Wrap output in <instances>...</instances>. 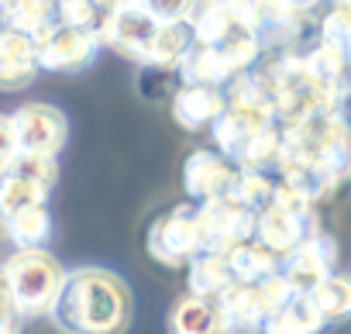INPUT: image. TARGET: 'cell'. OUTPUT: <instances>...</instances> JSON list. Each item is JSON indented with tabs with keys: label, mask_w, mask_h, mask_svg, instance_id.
<instances>
[{
	"label": "cell",
	"mask_w": 351,
	"mask_h": 334,
	"mask_svg": "<svg viewBox=\"0 0 351 334\" xmlns=\"http://www.w3.org/2000/svg\"><path fill=\"white\" fill-rule=\"evenodd\" d=\"M49 317L62 334H124L134 317V296L114 269L80 265L69 269Z\"/></svg>",
	"instance_id": "obj_1"
},
{
	"label": "cell",
	"mask_w": 351,
	"mask_h": 334,
	"mask_svg": "<svg viewBox=\"0 0 351 334\" xmlns=\"http://www.w3.org/2000/svg\"><path fill=\"white\" fill-rule=\"evenodd\" d=\"M4 269L11 276L14 303L25 320L32 317H49L62 286H66V269L49 248H14L4 259Z\"/></svg>",
	"instance_id": "obj_2"
},
{
	"label": "cell",
	"mask_w": 351,
	"mask_h": 334,
	"mask_svg": "<svg viewBox=\"0 0 351 334\" xmlns=\"http://www.w3.org/2000/svg\"><path fill=\"white\" fill-rule=\"evenodd\" d=\"M200 252H204V235L197 221V204L172 207L148 228V255L165 269H190V262Z\"/></svg>",
	"instance_id": "obj_3"
},
{
	"label": "cell",
	"mask_w": 351,
	"mask_h": 334,
	"mask_svg": "<svg viewBox=\"0 0 351 334\" xmlns=\"http://www.w3.org/2000/svg\"><path fill=\"white\" fill-rule=\"evenodd\" d=\"M197 221H200V235H204V252L231 255L238 245L255 241L258 217L248 207H241L234 197H224V200H214V204H200L197 207Z\"/></svg>",
	"instance_id": "obj_4"
},
{
	"label": "cell",
	"mask_w": 351,
	"mask_h": 334,
	"mask_svg": "<svg viewBox=\"0 0 351 334\" xmlns=\"http://www.w3.org/2000/svg\"><path fill=\"white\" fill-rule=\"evenodd\" d=\"M14 134H18V148L21 152H32V155H59L66 148V138H69V121L66 114L56 107V104H45V100H32V104H21L14 114Z\"/></svg>",
	"instance_id": "obj_5"
},
{
	"label": "cell",
	"mask_w": 351,
	"mask_h": 334,
	"mask_svg": "<svg viewBox=\"0 0 351 334\" xmlns=\"http://www.w3.org/2000/svg\"><path fill=\"white\" fill-rule=\"evenodd\" d=\"M234 180H238V165H234L231 158H224L221 152L197 148V152H190L186 162H183V190H186V197H190L197 207L231 197Z\"/></svg>",
	"instance_id": "obj_6"
},
{
	"label": "cell",
	"mask_w": 351,
	"mask_h": 334,
	"mask_svg": "<svg viewBox=\"0 0 351 334\" xmlns=\"http://www.w3.org/2000/svg\"><path fill=\"white\" fill-rule=\"evenodd\" d=\"M35 45H38V66L49 73H80L104 49L97 32H80L66 25H56L52 32L35 38Z\"/></svg>",
	"instance_id": "obj_7"
},
{
	"label": "cell",
	"mask_w": 351,
	"mask_h": 334,
	"mask_svg": "<svg viewBox=\"0 0 351 334\" xmlns=\"http://www.w3.org/2000/svg\"><path fill=\"white\" fill-rule=\"evenodd\" d=\"M334 262H337V241L327 231H317L289 259H282V276L296 296H310L324 279L334 276Z\"/></svg>",
	"instance_id": "obj_8"
},
{
	"label": "cell",
	"mask_w": 351,
	"mask_h": 334,
	"mask_svg": "<svg viewBox=\"0 0 351 334\" xmlns=\"http://www.w3.org/2000/svg\"><path fill=\"white\" fill-rule=\"evenodd\" d=\"M155 32H158V21H155L145 8L134 4V8H128V11H121V14L104 18L100 28H97V38H100V45H107V49H114V52L134 59L138 66H145Z\"/></svg>",
	"instance_id": "obj_9"
},
{
	"label": "cell",
	"mask_w": 351,
	"mask_h": 334,
	"mask_svg": "<svg viewBox=\"0 0 351 334\" xmlns=\"http://www.w3.org/2000/svg\"><path fill=\"white\" fill-rule=\"evenodd\" d=\"M320 224H317V214L313 217H293L279 207H269L258 214V224H255V241H262L265 248H272L279 259H289L310 235H317Z\"/></svg>",
	"instance_id": "obj_10"
},
{
	"label": "cell",
	"mask_w": 351,
	"mask_h": 334,
	"mask_svg": "<svg viewBox=\"0 0 351 334\" xmlns=\"http://www.w3.org/2000/svg\"><path fill=\"white\" fill-rule=\"evenodd\" d=\"M38 45L32 35L0 25V90H25L38 76Z\"/></svg>",
	"instance_id": "obj_11"
},
{
	"label": "cell",
	"mask_w": 351,
	"mask_h": 334,
	"mask_svg": "<svg viewBox=\"0 0 351 334\" xmlns=\"http://www.w3.org/2000/svg\"><path fill=\"white\" fill-rule=\"evenodd\" d=\"M228 110V93L221 86H176L172 93V117L186 131H200V128H214L221 121V114Z\"/></svg>",
	"instance_id": "obj_12"
},
{
	"label": "cell",
	"mask_w": 351,
	"mask_h": 334,
	"mask_svg": "<svg viewBox=\"0 0 351 334\" xmlns=\"http://www.w3.org/2000/svg\"><path fill=\"white\" fill-rule=\"evenodd\" d=\"M169 334H228L221 303L193 293L180 296L169 310Z\"/></svg>",
	"instance_id": "obj_13"
},
{
	"label": "cell",
	"mask_w": 351,
	"mask_h": 334,
	"mask_svg": "<svg viewBox=\"0 0 351 334\" xmlns=\"http://www.w3.org/2000/svg\"><path fill=\"white\" fill-rule=\"evenodd\" d=\"M221 310H224V327L228 334H265V307L258 300V289L255 286H231L221 300Z\"/></svg>",
	"instance_id": "obj_14"
},
{
	"label": "cell",
	"mask_w": 351,
	"mask_h": 334,
	"mask_svg": "<svg viewBox=\"0 0 351 334\" xmlns=\"http://www.w3.org/2000/svg\"><path fill=\"white\" fill-rule=\"evenodd\" d=\"M193 45H197V32H193L190 21L158 25L145 66H155V69H165V73H180V66H183V59L193 52Z\"/></svg>",
	"instance_id": "obj_15"
},
{
	"label": "cell",
	"mask_w": 351,
	"mask_h": 334,
	"mask_svg": "<svg viewBox=\"0 0 351 334\" xmlns=\"http://www.w3.org/2000/svg\"><path fill=\"white\" fill-rule=\"evenodd\" d=\"M186 286H190L193 296H204V300L221 303L224 293H228L231 286H238V279H234V272H231L228 255L200 252V255L190 262V269H186Z\"/></svg>",
	"instance_id": "obj_16"
},
{
	"label": "cell",
	"mask_w": 351,
	"mask_h": 334,
	"mask_svg": "<svg viewBox=\"0 0 351 334\" xmlns=\"http://www.w3.org/2000/svg\"><path fill=\"white\" fill-rule=\"evenodd\" d=\"M180 80L183 86H228L234 80V69L228 66V59L214 49V45H193V52L183 59L180 66Z\"/></svg>",
	"instance_id": "obj_17"
},
{
	"label": "cell",
	"mask_w": 351,
	"mask_h": 334,
	"mask_svg": "<svg viewBox=\"0 0 351 334\" xmlns=\"http://www.w3.org/2000/svg\"><path fill=\"white\" fill-rule=\"evenodd\" d=\"M228 262H231L234 279L245 283V286H258V283H265V279H272V276L282 272V259H279L272 248H265L262 241H245V245H238V248L228 255Z\"/></svg>",
	"instance_id": "obj_18"
},
{
	"label": "cell",
	"mask_w": 351,
	"mask_h": 334,
	"mask_svg": "<svg viewBox=\"0 0 351 334\" xmlns=\"http://www.w3.org/2000/svg\"><path fill=\"white\" fill-rule=\"evenodd\" d=\"M303 59H306V69L313 73L317 83H324V86H330V90L351 86V66H348L344 45L327 42V38H317V42L303 52Z\"/></svg>",
	"instance_id": "obj_19"
},
{
	"label": "cell",
	"mask_w": 351,
	"mask_h": 334,
	"mask_svg": "<svg viewBox=\"0 0 351 334\" xmlns=\"http://www.w3.org/2000/svg\"><path fill=\"white\" fill-rule=\"evenodd\" d=\"M327 327L313 296H293L279 313L265 320V334H320Z\"/></svg>",
	"instance_id": "obj_20"
},
{
	"label": "cell",
	"mask_w": 351,
	"mask_h": 334,
	"mask_svg": "<svg viewBox=\"0 0 351 334\" xmlns=\"http://www.w3.org/2000/svg\"><path fill=\"white\" fill-rule=\"evenodd\" d=\"M0 228H4L14 248H45L52 238V214L49 207H32L11 217H0Z\"/></svg>",
	"instance_id": "obj_21"
},
{
	"label": "cell",
	"mask_w": 351,
	"mask_h": 334,
	"mask_svg": "<svg viewBox=\"0 0 351 334\" xmlns=\"http://www.w3.org/2000/svg\"><path fill=\"white\" fill-rule=\"evenodd\" d=\"M4 28L25 32L32 38H42L59 25V0H14V8L0 18Z\"/></svg>",
	"instance_id": "obj_22"
},
{
	"label": "cell",
	"mask_w": 351,
	"mask_h": 334,
	"mask_svg": "<svg viewBox=\"0 0 351 334\" xmlns=\"http://www.w3.org/2000/svg\"><path fill=\"white\" fill-rule=\"evenodd\" d=\"M282 152H286V138H282V124L276 121V124H269L265 131H258L248 141V148H245V155L238 162V169H255V173L276 176L279 162H282Z\"/></svg>",
	"instance_id": "obj_23"
},
{
	"label": "cell",
	"mask_w": 351,
	"mask_h": 334,
	"mask_svg": "<svg viewBox=\"0 0 351 334\" xmlns=\"http://www.w3.org/2000/svg\"><path fill=\"white\" fill-rule=\"evenodd\" d=\"M52 190H45L42 183H32L25 176L14 173H0V217H11L32 207H45Z\"/></svg>",
	"instance_id": "obj_24"
},
{
	"label": "cell",
	"mask_w": 351,
	"mask_h": 334,
	"mask_svg": "<svg viewBox=\"0 0 351 334\" xmlns=\"http://www.w3.org/2000/svg\"><path fill=\"white\" fill-rule=\"evenodd\" d=\"M310 296H313V303H317V310L324 313L327 324H348L351 320V276L334 272Z\"/></svg>",
	"instance_id": "obj_25"
},
{
	"label": "cell",
	"mask_w": 351,
	"mask_h": 334,
	"mask_svg": "<svg viewBox=\"0 0 351 334\" xmlns=\"http://www.w3.org/2000/svg\"><path fill=\"white\" fill-rule=\"evenodd\" d=\"M231 197H234L241 207H248V211L258 217L262 211H269V207H272V197H276V180H272L269 173L238 169V180H234V190H231Z\"/></svg>",
	"instance_id": "obj_26"
},
{
	"label": "cell",
	"mask_w": 351,
	"mask_h": 334,
	"mask_svg": "<svg viewBox=\"0 0 351 334\" xmlns=\"http://www.w3.org/2000/svg\"><path fill=\"white\" fill-rule=\"evenodd\" d=\"M4 173L25 176V180H32V183H42L45 190H52V187H56V180H59V162H56L52 155H32V152H18V155H14V162L8 165Z\"/></svg>",
	"instance_id": "obj_27"
},
{
	"label": "cell",
	"mask_w": 351,
	"mask_h": 334,
	"mask_svg": "<svg viewBox=\"0 0 351 334\" xmlns=\"http://www.w3.org/2000/svg\"><path fill=\"white\" fill-rule=\"evenodd\" d=\"M104 14L93 8V0H59V25L80 28V32H97Z\"/></svg>",
	"instance_id": "obj_28"
},
{
	"label": "cell",
	"mask_w": 351,
	"mask_h": 334,
	"mask_svg": "<svg viewBox=\"0 0 351 334\" xmlns=\"http://www.w3.org/2000/svg\"><path fill=\"white\" fill-rule=\"evenodd\" d=\"M320 38L348 45L351 42V4H341V0H330V8L320 14Z\"/></svg>",
	"instance_id": "obj_29"
},
{
	"label": "cell",
	"mask_w": 351,
	"mask_h": 334,
	"mask_svg": "<svg viewBox=\"0 0 351 334\" xmlns=\"http://www.w3.org/2000/svg\"><path fill=\"white\" fill-rule=\"evenodd\" d=\"M138 8H145L158 25H176V21H193L197 0H138Z\"/></svg>",
	"instance_id": "obj_30"
},
{
	"label": "cell",
	"mask_w": 351,
	"mask_h": 334,
	"mask_svg": "<svg viewBox=\"0 0 351 334\" xmlns=\"http://www.w3.org/2000/svg\"><path fill=\"white\" fill-rule=\"evenodd\" d=\"M138 90H141L145 100H158L165 93H176L169 86V73L165 69H155V66H141L138 69Z\"/></svg>",
	"instance_id": "obj_31"
},
{
	"label": "cell",
	"mask_w": 351,
	"mask_h": 334,
	"mask_svg": "<svg viewBox=\"0 0 351 334\" xmlns=\"http://www.w3.org/2000/svg\"><path fill=\"white\" fill-rule=\"evenodd\" d=\"M21 148H18V134H14V121H11V114H0V173L8 169V165L14 162V155H18Z\"/></svg>",
	"instance_id": "obj_32"
},
{
	"label": "cell",
	"mask_w": 351,
	"mask_h": 334,
	"mask_svg": "<svg viewBox=\"0 0 351 334\" xmlns=\"http://www.w3.org/2000/svg\"><path fill=\"white\" fill-rule=\"evenodd\" d=\"M21 310L18 307H0V334H21Z\"/></svg>",
	"instance_id": "obj_33"
},
{
	"label": "cell",
	"mask_w": 351,
	"mask_h": 334,
	"mask_svg": "<svg viewBox=\"0 0 351 334\" xmlns=\"http://www.w3.org/2000/svg\"><path fill=\"white\" fill-rule=\"evenodd\" d=\"M138 0H93V8L104 14V18H110V14H121V11H128V8H134Z\"/></svg>",
	"instance_id": "obj_34"
},
{
	"label": "cell",
	"mask_w": 351,
	"mask_h": 334,
	"mask_svg": "<svg viewBox=\"0 0 351 334\" xmlns=\"http://www.w3.org/2000/svg\"><path fill=\"white\" fill-rule=\"evenodd\" d=\"M0 307H18L14 303V289H11V276H8L4 262H0Z\"/></svg>",
	"instance_id": "obj_35"
},
{
	"label": "cell",
	"mask_w": 351,
	"mask_h": 334,
	"mask_svg": "<svg viewBox=\"0 0 351 334\" xmlns=\"http://www.w3.org/2000/svg\"><path fill=\"white\" fill-rule=\"evenodd\" d=\"M11 8H14V0H0V18H4Z\"/></svg>",
	"instance_id": "obj_36"
},
{
	"label": "cell",
	"mask_w": 351,
	"mask_h": 334,
	"mask_svg": "<svg viewBox=\"0 0 351 334\" xmlns=\"http://www.w3.org/2000/svg\"><path fill=\"white\" fill-rule=\"evenodd\" d=\"M344 52H348V66H351V42H348V45H344Z\"/></svg>",
	"instance_id": "obj_37"
},
{
	"label": "cell",
	"mask_w": 351,
	"mask_h": 334,
	"mask_svg": "<svg viewBox=\"0 0 351 334\" xmlns=\"http://www.w3.org/2000/svg\"><path fill=\"white\" fill-rule=\"evenodd\" d=\"M341 4H351V0H341Z\"/></svg>",
	"instance_id": "obj_38"
}]
</instances>
